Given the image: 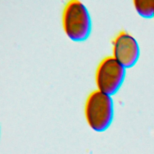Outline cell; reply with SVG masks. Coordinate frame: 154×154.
I'll return each mask as SVG.
<instances>
[{"label": "cell", "instance_id": "obj_1", "mask_svg": "<svg viewBox=\"0 0 154 154\" xmlns=\"http://www.w3.org/2000/svg\"><path fill=\"white\" fill-rule=\"evenodd\" d=\"M62 26L66 35L74 42L87 39L91 30V20L85 5L78 0H70L62 13Z\"/></svg>", "mask_w": 154, "mask_h": 154}, {"label": "cell", "instance_id": "obj_2", "mask_svg": "<svg viewBox=\"0 0 154 154\" xmlns=\"http://www.w3.org/2000/svg\"><path fill=\"white\" fill-rule=\"evenodd\" d=\"M84 114L90 128L97 132L105 131L110 126L114 116L111 96L97 89L91 91L85 100Z\"/></svg>", "mask_w": 154, "mask_h": 154}, {"label": "cell", "instance_id": "obj_3", "mask_svg": "<svg viewBox=\"0 0 154 154\" xmlns=\"http://www.w3.org/2000/svg\"><path fill=\"white\" fill-rule=\"evenodd\" d=\"M126 75V68L112 56L103 58L97 65L95 82L97 90L112 96L121 87Z\"/></svg>", "mask_w": 154, "mask_h": 154}, {"label": "cell", "instance_id": "obj_4", "mask_svg": "<svg viewBox=\"0 0 154 154\" xmlns=\"http://www.w3.org/2000/svg\"><path fill=\"white\" fill-rule=\"evenodd\" d=\"M112 57L125 68L132 67L140 57V47L136 39L125 31L119 32L112 40Z\"/></svg>", "mask_w": 154, "mask_h": 154}, {"label": "cell", "instance_id": "obj_5", "mask_svg": "<svg viewBox=\"0 0 154 154\" xmlns=\"http://www.w3.org/2000/svg\"><path fill=\"white\" fill-rule=\"evenodd\" d=\"M134 7L142 17L150 19L154 16V0H134Z\"/></svg>", "mask_w": 154, "mask_h": 154}, {"label": "cell", "instance_id": "obj_6", "mask_svg": "<svg viewBox=\"0 0 154 154\" xmlns=\"http://www.w3.org/2000/svg\"><path fill=\"white\" fill-rule=\"evenodd\" d=\"M153 18H154V16H153Z\"/></svg>", "mask_w": 154, "mask_h": 154}]
</instances>
